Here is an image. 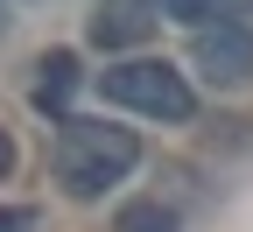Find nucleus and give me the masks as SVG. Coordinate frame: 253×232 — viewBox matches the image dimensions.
Masks as SVG:
<instances>
[{"instance_id":"nucleus-1","label":"nucleus","mask_w":253,"mask_h":232,"mask_svg":"<svg viewBox=\"0 0 253 232\" xmlns=\"http://www.w3.org/2000/svg\"><path fill=\"white\" fill-rule=\"evenodd\" d=\"M141 162V141L113 120H56V183L71 197H106Z\"/></svg>"},{"instance_id":"nucleus-2","label":"nucleus","mask_w":253,"mask_h":232,"mask_svg":"<svg viewBox=\"0 0 253 232\" xmlns=\"http://www.w3.org/2000/svg\"><path fill=\"white\" fill-rule=\"evenodd\" d=\"M99 92L126 113H148V120H190L197 113V92L183 85L176 63L162 56H126V63H106L99 71Z\"/></svg>"},{"instance_id":"nucleus-3","label":"nucleus","mask_w":253,"mask_h":232,"mask_svg":"<svg viewBox=\"0 0 253 232\" xmlns=\"http://www.w3.org/2000/svg\"><path fill=\"white\" fill-rule=\"evenodd\" d=\"M190 63L211 78V85H253V28L246 21H218V28H197L190 36Z\"/></svg>"},{"instance_id":"nucleus-4","label":"nucleus","mask_w":253,"mask_h":232,"mask_svg":"<svg viewBox=\"0 0 253 232\" xmlns=\"http://www.w3.org/2000/svg\"><path fill=\"white\" fill-rule=\"evenodd\" d=\"M71 92H78V56L71 49H49L42 63H36V113H56V120H71L63 106H71Z\"/></svg>"},{"instance_id":"nucleus-5","label":"nucleus","mask_w":253,"mask_h":232,"mask_svg":"<svg viewBox=\"0 0 253 232\" xmlns=\"http://www.w3.org/2000/svg\"><path fill=\"white\" fill-rule=\"evenodd\" d=\"M169 21H190V28H218V21H239L246 0H155Z\"/></svg>"},{"instance_id":"nucleus-6","label":"nucleus","mask_w":253,"mask_h":232,"mask_svg":"<svg viewBox=\"0 0 253 232\" xmlns=\"http://www.w3.org/2000/svg\"><path fill=\"white\" fill-rule=\"evenodd\" d=\"M141 14H99V21H91V43H99V49H113V43H134L141 36Z\"/></svg>"},{"instance_id":"nucleus-7","label":"nucleus","mask_w":253,"mask_h":232,"mask_svg":"<svg viewBox=\"0 0 253 232\" xmlns=\"http://www.w3.org/2000/svg\"><path fill=\"white\" fill-rule=\"evenodd\" d=\"M120 232H176V211H162V204H126V211H120Z\"/></svg>"},{"instance_id":"nucleus-8","label":"nucleus","mask_w":253,"mask_h":232,"mask_svg":"<svg viewBox=\"0 0 253 232\" xmlns=\"http://www.w3.org/2000/svg\"><path fill=\"white\" fill-rule=\"evenodd\" d=\"M36 225V211H21V204H0V232H28Z\"/></svg>"},{"instance_id":"nucleus-9","label":"nucleus","mask_w":253,"mask_h":232,"mask_svg":"<svg viewBox=\"0 0 253 232\" xmlns=\"http://www.w3.org/2000/svg\"><path fill=\"white\" fill-rule=\"evenodd\" d=\"M7 169H14V141L0 134V176H7Z\"/></svg>"},{"instance_id":"nucleus-10","label":"nucleus","mask_w":253,"mask_h":232,"mask_svg":"<svg viewBox=\"0 0 253 232\" xmlns=\"http://www.w3.org/2000/svg\"><path fill=\"white\" fill-rule=\"evenodd\" d=\"M0 28H7V0H0Z\"/></svg>"}]
</instances>
